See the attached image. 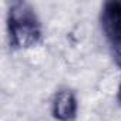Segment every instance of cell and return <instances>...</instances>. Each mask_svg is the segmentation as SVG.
Wrapping results in <instances>:
<instances>
[{
	"mask_svg": "<svg viewBox=\"0 0 121 121\" xmlns=\"http://www.w3.org/2000/svg\"><path fill=\"white\" fill-rule=\"evenodd\" d=\"M7 31L13 48H29L40 41L41 24L29 3H10L7 12Z\"/></svg>",
	"mask_w": 121,
	"mask_h": 121,
	"instance_id": "obj_1",
	"label": "cell"
},
{
	"mask_svg": "<svg viewBox=\"0 0 121 121\" xmlns=\"http://www.w3.org/2000/svg\"><path fill=\"white\" fill-rule=\"evenodd\" d=\"M100 20L111 48V54L121 69V0H111L104 3Z\"/></svg>",
	"mask_w": 121,
	"mask_h": 121,
	"instance_id": "obj_2",
	"label": "cell"
},
{
	"mask_svg": "<svg viewBox=\"0 0 121 121\" xmlns=\"http://www.w3.org/2000/svg\"><path fill=\"white\" fill-rule=\"evenodd\" d=\"M77 114V100L73 91L60 90L53 100V115L58 121H73Z\"/></svg>",
	"mask_w": 121,
	"mask_h": 121,
	"instance_id": "obj_3",
	"label": "cell"
},
{
	"mask_svg": "<svg viewBox=\"0 0 121 121\" xmlns=\"http://www.w3.org/2000/svg\"><path fill=\"white\" fill-rule=\"evenodd\" d=\"M118 101L121 103V83H120V87H118Z\"/></svg>",
	"mask_w": 121,
	"mask_h": 121,
	"instance_id": "obj_4",
	"label": "cell"
}]
</instances>
